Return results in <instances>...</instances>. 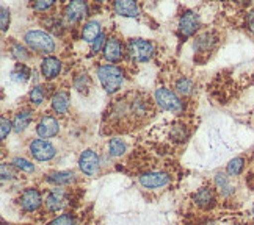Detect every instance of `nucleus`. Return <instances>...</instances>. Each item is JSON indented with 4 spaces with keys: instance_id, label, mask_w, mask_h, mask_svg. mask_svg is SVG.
<instances>
[{
    "instance_id": "obj_4",
    "label": "nucleus",
    "mask_w": 254,
    "mask_h": 225,
    "mask_svg": "<svg viewBox=\"0 0 254 225\" xmlns=\"http://www.w3.org/2000/svg\"><path fill=\"white\" fill-rule=\"evenodd\" d=\"M154 99L162 110L170 111V113H181L184 110V103L178 97L174 91L168 90V88H159L154 92Z\"/></svg>"
},
{
    "instance_id": "obj_34",
    "label": "nucleus",
    "mask_w": 254,
    "mask_h": 225,
    "mask_svg": "<svg viewBox=\"0 0 254 225\" xmlns=\"http://www.w3.org/2000/svg\"><path fill=\"white\" fill-rule=\"evenodd\" d=\"M52 6H54L52 0H40V2H35L32 5V8L35 9V11H38V13H46L47 9H51Z\"/></svg>"
},
{
    "instance_id": "obj_1",
    "label": "nucleus",
    "mask_w": 254,
    "mask_h": 225,
    "mask_svg": "<svg viewBox=\"0 0 254 225\" xmlns=\"http://www.w3.org/2000/svg\"><path fill=\"white\" fill-rule=\"evenodd\" d=\"M97 78H99L105 92L109 94H115L116 91H120L124 83V74L115 64H102L97 67Z\"/></svg>"
},
{
    "instance_id": "obj_28",
    "label": "nucleus",
    "mask_w": 254,
    "mask_h": 225,
    "mask_svg": "<svg viewBox=\"0 0 254 225\" xmlns=\"http://www.w3.org/2000/svg\"><path fill=\"white\" fill-rule=\"evenodd\" d=\"M91 82H90V77H88L85 72L83 74H79L75 78H74V86H75V90L79 91V92H83L86 94L88 91V88H90Z\"/></svg>"
},
{
    "instance_id": "obj_15",
    "label": "nucleus",
    "mask_w": 254,
    "mask_h": 225,
    "mask_svg": "<svg viewBox=\"0 0 254 225\" xmlns=\"http://www.w3.org/2000/svg\"><path fill=\"white\" fill-rule=\"evenodd\" d=\"M113 9L116 14L124 16V17H138L140 16V8L136 2H130V0H121V2H115Z\"/></svg>"
},
{
    "instance_id": "obj_26",
    "label": "nucleus",
    "mask_w": 254,
    "mask_h": 225,
    "mask_svg": "<svg viewBox=\"0 0 254 225\" xmlns=\"http://www.w3.org/2000/svg\"><path fill=\"white\" fill-rule=\"evenodd\" d=\"M126 150H127V145H126L124 141H121L118 138L110 139V142H109V153H110V156H113V158H118V156L126 153Z\"/></svg>"
},
{
    "instance_id": "obj_11",
    "label": "nucleus",
    "mask_w": 254,
    "mask_h": 225,
    "mask_svg": "<svg viewBox=\"0 0 254 225\" xmlns=\"http://www.w3.org/2000/svg\"><path fill=\"white\" fill-rule=\"evenodd\" d=\"M58 132H60V124L54 116H43L41 121L36 125V133L43 139L54 138V136L58 135Z\"/></svg>"
},
{
    "instance_id": "obj_10",
    "label": "nucleus",
    "mask_w": 254,
    "mask_h": 225,
    "mask_svg": "<svg viewBox=\"0 0 254 225\" xmlns=\"http://www.w3.org/2000/svg\"><path fill=\"white\" fill-rule=\"evenodd\" d=\"M41 203H43V195H41L40 191L35 189V188L25 189L21 194V199H19V205H21V208L24 211H28V213L36 211L38 208L41 207Z\"/></svg>"
},
{
    "instance_id": "obj_33",
    "label": "nucleus",
    "mask_w": 254,
    "mask_h": 225,
    "mask_svg": "<svg viewBox=\"0 0 254 225\" xmlns=\"http://www.w3.org/2000/svg\"><path fill=\"white\" fill-rule=\"evenodd\" d=\"M49 225H75V221L71 214H62V216L55 218Z\"/></svg>"
},
{
    "instance_id": "obj_40",
    "label": "nucleus",
    "mask_w": 254,
    "mask_h": 225,
    "mask_svg": "<svg viewBox=\"0 0 254 225\" xmlns=\"http://www.w3.org/2000/svg\"><path fill=\"white\" fill-rule=\"evenodd\" d=\"M253 214H254V207H253Z\"/></svg>"
},
{
    "instance_id": "obj_17",
    "label": "nucleus",
    "mask_w": 254,
    "mask_h": 225,
    "mask_svg": "<svg viewBox=\"0 0 254 225\" xmlns=\"http://www.w3.org/2000/svg\"><path fill=\"white\" fill-rule=\"evenodd\" d=\"M101 35H102V28L97 21H88L82 28V39L88 44H93Z\"/></svg>"
},
{
    "instance_id": "obj_24",
    "label": "nucleus",
    "mask_w": 254,
    "mask_h": 225,
    "mask_svg": "<svg viewBox=\"0 0 254 225\" xmlns=\"http://www.w3.org/2000/svg\"><path fill=\"white\" fill-rule=\"evenodd\" d=\"M44 99H46V88L41 85L35 86L33 90L28 92V100H30L33 106H40L44 102Z\"/></svg>"
},
{
    "instance_id": "obj_23",
    "label": "nucleus",
    "mask_w": 254,
    "mask_h": 225,
    "mask_svg": "<svg viewBox=\"0 0 254 225\" xmlns=\"http://www.w3.org/2000/svg\"><path fill=\"white\" fill-rule=\"evenodd\" d=\"M174 90H176V94H179L182 97H187L193 92V82L187 77H181L176 80L174 83Z\"/></svg>"
},
{
    "instance_id": "obj_7",
    "label": "nucleus",
    "mask_w": 254,
    "mask_h": 225,
    "mask_svg": "<svg viewBox=\"0 0 254 225\" xmlns=\"http://www.w3.org/2000/svg\"><path fill=\"white\" fill-rule=\"evenodd\" d=\"M199 28V16L193 11H184L179 17L178 33L181 38H190L198 32Z\"/></svg>"
},
{
    "instance_id": "obj_14",
    "label": "nucleus",
    "mask_w": 254,
    "mask_h": 225,
    "mask_svg": "<svg viewBox=\"0 0 254 225\" xmlns=\"http://www.w3.org/2000/svg\"><path fill=\"white\" fill-rule=\"evenodd\" d=\"M40 69H41V75L46 80H54L62 72V61L55 56H44Z\"/></svg>"
},
{
    "instance_id": "obj_18",
    "label": "nucleus",
    "mask_w": 254,
    "mask_h": 225,
    "mask_svg": "<svg viewBox=\"0 0 254 225\" xmlns=\"http://www.w3.org/2000/svg\"><path fill=\"white\" fill-rule=\"evenodd\" d=\"M193 200L201 208H210L215 203V192L212 188L204 186L199 191H196V194L193 195Z\"/></svg>"
},
{
    "instance_id": "obj_22",
    "label": "nucleus",
    "mask_w": 254,
    "mask_h": 225,
    "mask_svg": "<svg viewBox=\"0 0 254 225\" xmlns=\"http://www.w3.org/2000/svg\"><path fill=\"white\" fill-rule=\"evenodd\" d=\"M229 179L231 177H229L228 174L218 172L217 175H215V184H217V189L221 192V195H224V197H229V195H232L234 191H236Z\"/></svg>"
},
{
    "instance_id": "obj_30",
    "label": "nucleus",
    "mask_w": 254,
    "mask_h": 225,
    "mask_svg": "<svg viewBox=\"0 0 254 225\" xmlns=\"http://www.w3.org/2000/svg\"><path fill=\"white\" fill-rule=\"evenodd\" d=\"M11 164L14 166L16 169H19V171H24V172H28V174L35 172V166H33V163H30V161L25 160V158H14Z\"/></svg>"
},
{
    "instance_id": "obj_31",
    "label": "nucleus",
    "mask_w": 254,
    "mask_h": 225,
    "mask_svg": "<svg viewBox=\"0 0 254 225\" xmlns=\"http://www.w3.org/2000/svg\"><path fill=\"white\" fill-rule=\"evenodd\" d=\"M11 130H13V122L8 121L6 117H2V121H0V138H2V141L6 139V136Z\"/></svg>"
},
{
    "instance_id": "obj_8",
    "label": "nucleus",
    "mask_w": 254,
    "mask_h": 225,
    "mask_svg": "<svg viewBox=\"0 0 254 225\" xmlns=\"http://www.w3.org/2000/svg\"><path fill=\"white\" fill-rule=\"evenodd\" d=\"M138 181L146 189H160L170 183V175L165 172H146L140 175Z\"/></svg>"
},
{
    "instance_id": "obj_9",
    "label": "nucleus",
    "mask_w": 254,
    "mask_h": 225,
    "mask_svg": "<svg viewBox=\"0 0 254 225\" xmlns=\"http://www.w3.org/2000/svg\"><path fill=\"white\" fill-rule=\"evenodd\" d=\"M46 208L51 213H58L62 211L67 205V192L63 188H55L49 191L46 195Z\"/></svg>"
},
{
    "instance_id": "obj_20",
    "label": "nucleus",
    "mask_w": 254,
    "mask_h": 225,
    "mask_svg": "<svg viewBox=\"0 0 254 225\" xmlns=\"http://www.w3.org/2000/svg\"><path fill=\"white\" fill-rule=\"evenodd\" d=\"M46 180H47L49 183L55 184L57 188H60V186H64V184L72 183V181L75 180V175H74L72 171H58V172L49 174Z\"/></svg>"
},
{
    "instance_id": "obj_16",
    "label": "nucleus",
    "mask_w": 254,
    "mask_h": 225,
    "mask_svg": "<svg viewBox=\"0 0 254 225\" xmlns=\"http://www.w3.org/2000/svg\"><path fill=\"white\" fill-rule=\"evenodd\" d=\"M69 102H71L69 92H66V91L57 92L52 97V102H51L54 113L55 114H66L67 110H69Z\"/></svg>"
},
{
    "instance_id": "obj_2",
    "label": "nucleus",
    "mask_w": 254,
    "mask_h": 225,
    "mask_svg": "<svg viewBox=\"0 0 254 225\" xmlns=\"http://www.w3.org/2000/svg\"><path fill=\"white\" fill-rule=\"evenodd\" d=\"M24 41L32 52L40 55H51L55 50L54 38L41 30H30L24 35Z\"/></svg>"
},
{
    "instance_id": "obj_27",
    "label": "nucleus",
    "mask_w": 254,
    "mask_h": 225,
    "mask_svg": "<svg viewBox=\"0 0 254 225\" xmlns=\"http://www.w3.org/2000/svg\"><path fill=\"white\" fill-rule=\"evenodd\" d=\"M30 69H28L27 66L24 64H17L16 69L11 72V78L16 82V83H25L28 78H30Z\"/></svg>"
},
{
    "instance_id": "obj_12",
    "label": "nucleus",
    "mask_w": 254,
    "mask_h": 225,
    "mask_svg": "<svg viewBox=\"0 0 254 225\" xmlns=\"http://www.w3.org/2000/svg\"><path fill=\"white\" fill-rule=\"evenodd\" d=\"M88 14V5L80 0H75V2L67 3L64 8V19L67 24H77L80 22L83 17Z\"/></svg>"
},
{
    "instance_id": "obj_32",
    "label": "nucleus",
    "mask_w": 254,
    "mask_h": 225,
    "mask_svg": "<svg viewBox=\"0 0 254 225\" xmlns=\"http://www.w3.org/2000/svg\"><path fill=\"white\" fill-rule=\"evenodd\" d=\"M171 136L176 139V141H185V138L189 136V132L185 129L184 125H176L173 132H171Z\"/></svg>"
},
{
    "instance_id": "obj_35",
    "label": "nucleus",
    "mask_w": 254,
    "mask_h": 225,
    "mask_svg": "<svg viewBox=\"0 0 254 225\" xmlns=\"http://www.w3.org/2000/svg\"><path fill=\"white\" fill-rule=\"evenodd\" d=\"M105 44H107V39H105V35L102 33V35L91 44V52H93V53H99L101 50H104Z\"/></svg>"
},
{
    "instance_id": "obj_5",
    "label": "nucleus",
    "mask_w": 254,
    "mask_h": 225,
    "mask_svg": "<svg viewBox=\"0 0 254 225\" xmlns=\"http://www.w3.org/2000/svg\"><path fill=\"white\" fill-rule=\"evenodd\" d=\"M79 168L86 177H96L99 174V168H101L99 155L90 149L82 152V155L79 156Z\"/></svg>"
},
{
    "instance_id": "obj_19",
    "label": "nucleus",
    "mask_w": 254,
    "mask_h": 225,
    "mask_svg": "<svg viewBox=\"0 0 254 225\" xmlns=\"http://www.w3.org/2000/svg\"><path fill=\"white\" fill-rule=\"evenodd\" d=\"M215 43H217V38L213 36V33L206 32L201 33L196 39H194V50H198V53H207L212 50Z\"/></svg>"
},
{
    "instance_id": "obj_37",
    "label": "nucleus",
    "mask_w": 254,
    "mask_h": 225,
    "mask_svg": "<svg viewBox=\"0 0 254 225\" xmlns=\"http://www.w3.org/2000/svg\"><path fill=\"white\" fill-rule=\"evenodd\" d=\"M14 177V172H13V168L9 164H2V180L6 181V180H11Z\"/></svg>"
},
{
    "instance_id": "obj_25",
    "label": "nucleus",
    "mask_w": 254,
    "mask_h": 225,
    "mask_svg": "<svg viewBox=\"0 0 254 225\" xmlns=\"http://www.w3.org/2000/svg\"><path fill=\"white\" fill-rule=\"evenodd\" d=\"M243 168H245V160H243L242 156H237V158L231 160L229 164L226 166V174L229 177H237V175L242 174Z\"/></svg>"
},
{
    "instance_id": "obj_3",
    "label": "nucleus",
    "mask_w": 254,
    "mask_h": 225,
    "mask_svg": "<svg viewBox=\"0 0 254 225\" xmlns=\"http://www.w3.org/2000/svg\"><path fill=\"white\" fill-rule=\"evenodd\" d=\"M126 53L129 56V60L133 63H146L154 55V45L152 43L146 41V39H129L126 44Z\"/></svg>"
},
{
    "instance_id": "obj_38",
    "label": "nucleus",
    "mask_w": 254,
    "mask_h": 225,
    "mask_svg": "<svg viewBox=\"0 0 254 225\" xmlns=\"http://www.w3.org/2000/svg\"><path fill=\"white\" fill-rule=\"evenodd\" d=\"M247 22H248V28L254 33V8L251 9V11L248 13V19H247Z\"/></svg>"
},
{
    "instance_id": "obj_36",
    "label": "nucleus",
    "mask_w": 254,
    "mask_h": 225,
    "mask_svg": "<svg viewBox=\"0 0 254 225\" xmlns=\"http://www.w3.org/2000/svg\"><path fill=\"white\" fill-rule=\"evenodd\" d=\"M0 25H2V32L5 33L9 25V9L2 6V14H0Z\"/></svg>"
},
{
    "instance_id": "obj_6",
    "label": "nucleus",
    "mask_w": 254,
    "mask_h": 225,
    "mask_svg": "<svg viewBox=\"0 0 254 225\" xmlns=\"http://www.w3.org/2000/svg\"><path fill=\"white\" fill-rule=\"evenodd\" d=\"M28 150H30L32 156L38 161H49L57 155V149L54 147V144L46 139L32 141L30 145H28Z\"/></svg>"
},
{
    "instance_id": "obj_21",
    "label": "nucleus",
    "mask_w": 254,
    "mask_h": 225,
    "mask_svg": "<svg viewBox=\"0 0 254 225\" xmlns=\"http://www.w3.org/2000/svg\"><path fill=\"white\" fill-rule=\"evenodd\" d=\"M33 119V111L32 110H22V111H19L16 116H14V119H13V130L16 133H22L28 125H30Z\"/></svg>"
},
{
    "instance_id": "obj_39",
    "label": "nucleus",
    "mask_w": 254,
    "mask_h": 225,
    "mask_svg": "<svg viewBox=\"0 0 254 225\" xmlns=\"http://www.w3.org/2000/svg\"><path fill=\"white\" fill-rule=\"evenodd\" d=\"M204 225H213V224H212V222H209V224H204Z\"/></svg>"
},
{
    "instance_id": "obj_13",
    "label": "nucleus",
    "mask_w": 254,
    "mask_h": 225,
    "mask_svg": "<svg viewBox=\"0 0 254 225\" xmlns=\"http://www.w3.org/2000/svg\"><path fill=\"white\" fill-rule=\"evenodd\" d=\"M102 52H104V56H105L107 61L118 63L124 55V48H123V44L118 38L110 36L109 39H107V44H105Z\"/></svg>"
},
{
    "instance_id": "obj_29",
    "label": "nucleus",
    "mask_w": 254,
    "mask_h": 225,
    "mask_svg": "<svg viewBox=\"0 0 254 225\" xmlns=\"http://www.w3.org/2000/svg\"><path fill=\"white\" fill-rule=\"evenodd\" d=\"M11 55L16 58L17 61H21V64L30 58V52H28L27 48L24 45H21V44H13L11 45Z\"/></svg>"
}]
</instances>
